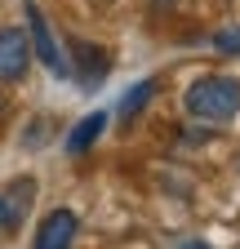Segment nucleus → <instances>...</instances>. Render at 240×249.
<instances>
[{"label":"nucleus","mask_w":240,"mask_h":249,"mask_svg":"<svg viewBox=\"0 0 240 249\" xmlns=\"http://www.w3.org/2000/svg\"><path fill=\"white\" fill-rule=\"evenodd\" d=\"M103 129H107V111H94V116H85L76 129L67 134V151L71 156H80V151H89L98 138H103Z\"/></svg>","instance_id":"obj_6"},{"label":"nucleus","mask_w":240,"mask_h":249,"mask_svg":"<svg viewBox=\"0 0 240 249\" xmlns=\"http://www.w3.org/2000/svg\"><path fill=\"white\" fill-rule=\"evenodd\" d=\"M183 103L200 120H231V116H240V80L236 76H200L187 85Z\"/></svg>","instance_id":"obj_1"},{"label":"nucleus","mask_w":240,"mask_h":249,"mask_svg":"<svg viewBox=\"0 0 240 249\" xmlns=\"http://www.w3.org/2000/svg\"><path fill=\"white\" fill-rule=\"evenodd\" d=\"M187 249H205V245H187Z\"/></svg>","instance_id":"obj_10"},{"label":"nucleus","mask_w":240,"mask_h":249,"mask_svg":"<svg viewBox=\"0 0 240 249\" xmlns=\"http://www.w3.org/2000/svg\"><path fill=\"white\" fill-rule=\"evenodd\" d=\"M152 93H156V80H138V85L125 93V98H120V116H125V120H134V116L147 107V98H152Z\"/></svg>","instance_id":"obj_7"},{"label":"nucleus","mask_w":240,"mask_h":249,"mask_svg":"<svg viewBox=\"0 0 240 249\" xmlns=\"http://www.w3.org/2000/svg\"><path fill=\"white\" fill-rule=\"evenodd\" d=\"M214 45H218V53H236L240 58V27H223L214 36Z\"/></svg>","instance_id":"obj_8"},{"label":"nucleus","mask_w":240,"mask_h":249,"mask_svg":"<svg viewBox=\"0 0 240 249\" xmlns=\"http://www.w3.org/2000/svg\"><path fill=\"white\" fill-rule=\"evenodd\" d=\"M76 227H80V223H76V213H71V209H53V213H45V223H40L32 249H71Z\"/></svg>","instance_id":"obj_4"},{"label":"nucleus","mask_w":240,"mask_h":249,"mask_svg":"<svg viewBox=\"0 0 240 249\" xmlns=\"http://www.w3.org/2000/svg\"><path fill=\"white\" fill-rule=\"evenodd\" d=\"M71 49H76V67H71V76H76L85 89H94V85L107 76V67H111V62H107V53H103L98 45H85V40H76Z\"/></svg>","instance_id":"obj_5"},{"label":"nucleus","mask_w":240,"mask_h":249,"mask_svg":"<svg viewBox=\"0 0 240 249\" xmlns=\"http://www.w3.org/2000/svg\"><path fill=\"white\" fill-rule=\"evenodd\" d=\"M27 40H32V53L45 62L53 76H71V58L63 53V45L53 40L49 18L40 14V5H36V0H27Z\"/></svg>","instance_id":"obj_2"},{"label":"nucleus","mask_w":240,"mask_h":249,"mask_svg":"<svg viewBox=\"0 0 240 249\" xmlns=\"http://www.w3.org/2000/svg\"><path fill=\"white\" fill-rule=\"evenodd\" d=\"M18 223H22V218H18L14 209H9V200H5V196H0V231H14Z\"/></svg>","instance_id":"obj_9"},{"label":"nucleus","mask_w":240,"mask_h":249,"mask_svg":"<svg viewBox=\"0 0 240 249\" xmlns=\"http://www.w3.org/2000/svg\"><path fill=\"white\" fill-rule=\"evenodd\" d=\"M27 67H32V40H27V31L5 27L0 31V85L22 80Z\"/></svg>","instance_id":"obj_3"}]
</instances>
